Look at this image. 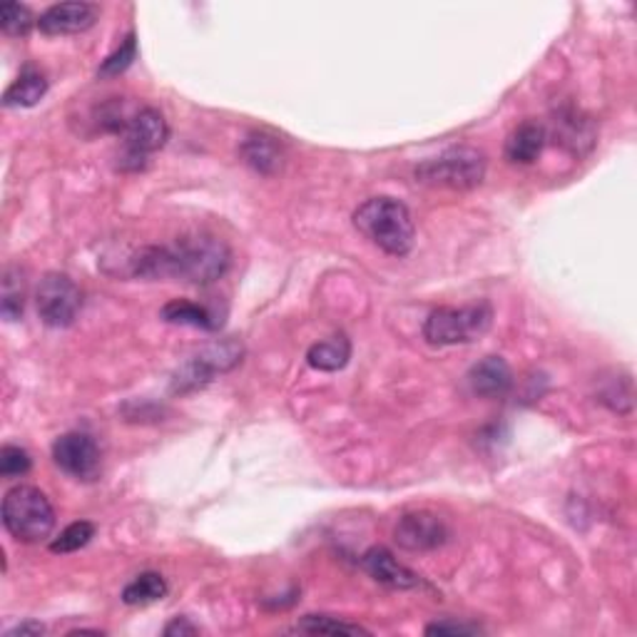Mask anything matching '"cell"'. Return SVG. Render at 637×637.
Here are the masks:
<instances>
[{
    "label": "cell",
    "instance_id": "1",
    "mask_svg": "<svg viewBox=\"0 0 637 637\" xmlns=\"http://www.w3.org/2000/svg\"><path fill=\"white\" fill-rule=\"evenodd\" d=\"M354 227L391 257H406L413 250L416 225L409 207L394 198H371L354 212Z\"/></svg>",
    "mask_w": 637,
    "mask_h": 637
},
{
    "label": "cell",
    "instance_id": "2",
    "mask_svg": "<svg viewBox=\"0 0 637 637\" xmlns=\"http://www.w3.org/2000/svg\"><path fill=\"white\" fill-rule=\"evenodd\" d=\"M167 250L173 279H180V282L194 286L215 284L232 265V252H229L227 242L207 232L180 237Z\"/></svg>",
    "mask_w": 637,
    "mask_h": 637
},
{
    "label": "cell",
    "instance_id": "3",
    "mask_svg": "<svg viewBox=\"0 0 637 637\" xmlns=\"http://www.w3.org/2000/svg\"><path fill=\"white\" fill-rule=\"evenodd\" d=\"M3 525L21 543H42L55 531V508L36 486H15L3 498Z\"/></svg>",
    "mask_w": 637,
    "mask_h": 637
},
{
    "label": "cell",
    "instance_id": "4",
    "mask_svg": "<svg viewBox=\"0 0 637 637\" xmlns=\"http://www.w3.org/2000/svg\"><path fill=\"white\" fill-rule=\"evenodd\" d=\"M486 155L475 148H448L438 157H431L416 167V182L446 190H473L486 177Z\"/></svg>",
    "mask_w": 637,
    "mask_h": 637
},
{
    "label": "cell",
    "instance_id": "5",
    "mask_svg": "<svg viewBox=\"0 0 637 637\" xmlns=\"http://www.w3.org/2000/svg\"><path fill=\"white\" fill-rule=\"evenodd\" d=\"M491 324H494V307L488 302H475L469 307H438L423 324V339L433 346L471 344L486 334Z\"/></svg>",
    "mask_w": 637,
    "mask_h": 637
},
{
    "label": "cell",
    "instance_id": "6",
    "mask_svg": "<svg viewBox=\"0 0 637 637\" xmlns=\"http://www.w3.org/2000/svg\"><path fill=\"white\" fill-rule=\"evenodd\" d=\"M36 309L38 317L50 329L73 327L75 319L82 309L80 286L61 271H50L40 279L36 292Z\"/></svg>",
    "mask_w": 637,
    "mask_h": 637
},
{
    "label": "cell",
    "instance_id": "7",
    "mask_svg": "<svg viewBox=\"0 0 637 637\" xmlns=\"http://www.w3.org/2000/svg\"><path fill=\"white\" fill-rule=\"evenodd\" d=\"M125 152L120 157V169H142L144 160L152 152L163 150L169 140V125L157 107H142L132 115L130 125L123 132Z\"/></svg>",
    "mask_w": 637,
    "mask_h": 637
},
{
    "label": "cell",
    "instance_id": "8",
    "mask_svg": "<svg viewBox=\"0 0 637 637\" xmlns=\"http://www.w3.org/2000/svg\"><path fill=\"white\" fill-rule=\"evenodd\" d=\"M242 361V344L222 342L212 344L205 352L192 356L190 361L182 364L173 377V394H190V391L205 388L217 373L234 369Z\"/></svg>",
    "mask_w": 637,
    "mask_h": 637
},
{
    "label": "cell",
    "instance_id": "9",
    "mask_svg": "<svg viewBox=\"0 0 637 637\" xmlns=\"http://www.w3.org/2000/svg\"><path fill=\"white\" fill-rule=\"evenodd\" d=\"M53 461L58 469L75 481H95L103 469V456L95 441L88 433L71 431L63 433L53 444Z\"/></svg>",
    "mask_w": 637,
    "mask_h": 637
},
{
    "label": "cell",
    "instance_id": "10",
    "mask_svg": "<svg viewBox=\"0 0 637 637\" xmlns=\"http://www.w3.org/2000/svg\"><path fill=\"white\" fill-rule=\"evenodd\" d=\"M448 535L451 531H448L444 518L431 511L404 513L394 528V540L411 553H426V550L446 546Z\"/></svg>",
    "mask_w": 637,
    "mask_h": 637
},
{
    "label": "cell",
    "instance_id": "11",
    "mask_svg": "<svg viewBox=\"0 0 637 637\" xmlns=\"http://www.w3.org/2000/svg\"><path fill=\"white\" fill-rule=\"evenodd\" d=\"M98 5L92 3H55L40 13L38 30L42 36H75L98 23Z\"/></svg>",
    "mask_w": 637,
    "mask_h": 637
},
{
    "label": "cell",
    "instance_id": "12",
    "mask_svg": "<svg viewBox=\"0 0 637 637\" xmlns=\"http://www.w3.org/2000/svg\"><path fill=\"white\" fill-rule=\"evenodd\" d=\"M550 125H553V138L575 157L588 155L598 140L596 125L575 107H560Z\"/></svg>",
    "mask_w": 637,
    "mask_h": 637
},
{
    "label": "cell",
    "instance_id": "13",
    "mask_svg": "<svg viewBox=\"0 0 637 637\" xmlns=\"http://www.w3.org/2000/svg\"><path fill=\"white\" fill-rule=\"evenodd\" d=\"M361 568L367 571L373 581L386 585V588L394 590H419L423 581L419 573H413L411 568L398 563L394 553L386 548H371L361 558Z\"/></svg>",
    "mask_w": 637,
    "mask_h": 637
},
{
    "label": "cell",
    "instance_id": "14",
    "mask_svg": "<svg viewBox=\"0 0 637 637\" xmlns=\"http://www.w3.org/2000/svg\"><path fill=\"white\" fill-rule=\"evenodd\" d=\"M469 386L481 398H504L513 388V371L500 356H486L469 371Z\"/></svg>",
    "mask_w": 637,
    "mask_h": 637
},
{
    "label": "cell",
    "instance_id": "15",
    "mask_svg": "<svg viewBox=\"0 0 637 637\" xmlns=\"http://www.w3.org/2000/svg\"><path fill=\"white\" fill-rule=\"evenodd\" d=\"M240 155L244 163H247L254 173L271 177L277 175L284 165V150L282 142H279L275 135L267 132H252L244 138Z\"/></svg>",
    "mask_w": 637,
    "mask_h": 637
},
{
    "label": "cell",
    "instance_id": "16",
    "mask_svg": "<svg viewBox=\"0 0 637 637\" xmlns=\"http://www.w3.org/2000/svg\"><path fill=\"white\" fill-rule=\"evenodd\" d=\"M548 130L538 123H523L508 135L506 140V160L513 165H533L546 148Z\"/></svg>",
    "mask_w": 637,
    "mask_h": 637
},
{
    "label": "cell",
    "instance_id": "17",
    "mask_svg": "<svg viewBox=\"0 0 637 637\" xmlns=\"http://www.w3.org/2000/svg\"><path fill=\"white\" fill-rule=\"evenodd\" d=\"M48 92V78L42 75L38 67H23L18 78L5 90L3 105L5 107H33L38 105Z\"/></svg>",
    "mask_w": 637,
    "mask_h": 637
},
{
    "label": "cell",
    "instance_id": "18",
    "mask_svg": "<svg viewBox=\"0 0 637 637\" xmlns=\"http://www.w3.org/2000/svg\"><path fill=\"white\" fill-rule=\"evenodd\" d=\"M352 359V342L344 334H336L327 342H317L307 352V361L317 371H342Z\"/></svg>",
    "mask_w": 637,
    "mask_h": 637
},
{
    "label": "cell",
    "instance_id": "19",
    "mask_svg": "<svg viewBox=\"0 0 637 637\" xmlns=\"http://www.w3.org/2000/svg\"><path fill=\"white\" fill-rule=\"evenodd\" d=\"M160 319L167 321V324L177 327H192V329H205L215 331L217 321L212 317V311L200 307V304L187 302V300H173L167 302L163 309H160Z\"/></svg>",
    "mask_w": 637,
    "mask_h": 637
},
{
    "label": "cell",
    "instance_id": "20",
    "mask_svg": "<svg viewBox=\"0 0 637 637\" xmlns=\"http://www.w3.org/2000/svg\"><path fill=\"white\" fill-rule=\"evenodd\" d=\"M25 275L21 267H5L3 289H0V314L5 321H21L25 314Z\"/></svg>",
    "mask_w": 637,
    "mask_h": 637
},
{
    "label": "cell",
    "instance_id": "21",
    "mask_svg": "<svg viewBox=\"0 0 637 637\" xmlns=\"http://www.w3.org/2000/svg\"><path fill=\"white\" fill-rule=\"evenodd\" d=\"M167 596V583L160 573H140L132 583L125 585L123 602L125 606H150Z\"/></svg>",
    "mask_w": 637,
    "mask_h": 637
},
{
    "label": "cell",
    "instance_id": "22",
    "mask_svg": "<svg viewBox=\"0 0 637 637\" xmlns=\"http://www.w3.org/2000/svg\"><path fill=\"white\" fill-rule=\"evenodd\" d=\"M294 630L309 635H369L367 627L349 623V620H339L334 615H304Z\"/></svg>",
    "mask_w": 637,
    "mask_h": 637
},
{
    "label": "cell",
    "instance_id": "23",
    "mask_svg": "<svg viewBox=\"0 0 637 637\" xmlns=\"http://www.w3.org/2000/svg\"><path fill=\"white\" fill-rule=\"evenodd\" d=\"M33 25H38V18L30 13L28 5L3 3L0 8V28H3L5 36L23 38L33 30Z\"/></svg>",
    "mask_w": 637,
    "mask_h": 637
},
{
    "label": "cell",
    "instance_id": "24",
    "mask_svg": "<svg viewBox=\"0 0 637 637\" xmlns=\"http://www.w3.org/2000/svg\"><path fill=\"white\" fill-rule=\"evenodd\" d=\"M95 533H98L95 523L90 521L71 523L53 543H50V550H53V553H75V550L88 546V543L95 538Z\"/></svg>",
    "mask_w": 637,
    "mask_h": 637
},
{
    "label": "cell",
    "instance_id": "25",
    "mask_svg": "<svg viewBox=\"0 0 637 637\" xmlns=\"http://www.w3.org/2000/svg\"><path fill=\"white\" fill-rule=\"evenodd\" d=\"M135 58H138V38H135V33H127L120 48L113 55H107L103 65L98 67V75L100 78H117L135 63Z\"/></svg>",
    "mask_w": 637,
    "mask_h": 637
},
{
    "label": "cell",
    "instance_id": "26",
    "mask_svg": "<svg viewBox=\"0 0 637 637\" xmlns=\"http://www.w3.org/2000/svg\"><path fill=\"white\" fill-rule=\"evenodd\" d=\"M30 454L21 446H3L0 448V475L3 479H21L30 471Z\"/></svg>",
    "mask_w": 637,
    "mask_h": 637
},
{
    "label": "cell",
    "instance_id": "27",
    "mask_svg": "<svg viewBox=\"0 0 637 637\" xmlns=\"http://www.w3.org/2000/svg\"><path fill=\"white\" fill-rule=\"evenodd\" d=\"M479 633H483L479 625L454 623V620H441V623H433L426 627V635H479Z\"/></svg>",
    "mask_w": 637,
    "mask_h": 637
},
{
    "label": "cell",
    "instance_id": "28",
    "mask_svg": "<svg viewBox=\"0 0 637 637\" xmlns=\"http://www.w3.org/2000/svg\"><path fill=\"white\" fill-rule=\"evenodd\" d=\"M200 627L192 625L187 617H175L173 623L165 627V635L167 637H184V635H198Z\"/></svg>",
    "mask_w": 637,
    "mask_h": 637
},
{
    "label": "cell",
    "instance_id": "29",
    "mask_svg": "<svg viewBox=\"0 0 637 637\" xmlns=\"http://www.w3.org/2000/svg\"><path fill=\"white\" fill-rule=\"evenodd\" d=\"M46 633V627H42L40 623H36V620H28V623H21L11 627V630H5V637H21V635H42Z\"/></svg>",
    "mask_w": 637,
    "mask_h": 637
}]
</instances>
